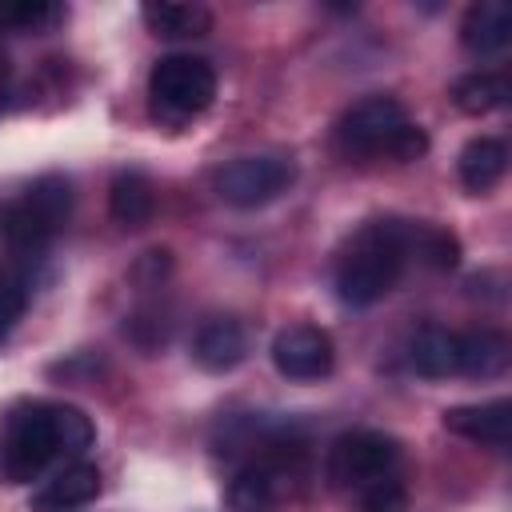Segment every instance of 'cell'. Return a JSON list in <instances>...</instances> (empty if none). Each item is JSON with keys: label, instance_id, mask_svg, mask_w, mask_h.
I'll list each match as a JSON object with an SVG mask.
<instances>
[{"label": "cell", "instance_id": "cell-1", "mask_svg": "<svg viewBox=\"0 0 512 512\" xmlns=\"http://www.w3.org/2000/svg\"><path fill=\"white\" fill-rule=\"evenodd\" d=\"M92 440L96 428L76 404L32 400L8 412L0 468L12 484H28L56 460H80L92 448Z\"/></svg>", "mask_w": 512, "mask_h": 512}, {"label": "cell", "instance_id": "cell-2", "mask_svg": "<svg viewBox=\"0 0 512 512\" xmlns=\"http://www.w3.org/2000/svg\"><path fill=\"white\" fill-rule=\"evenodd\" d=\"M408 260V224L404 220H376L356 232L336 264V292L352 308H368L392 292Z\"/></svg>", "mask_w": 512, "mask_h": 512}, {"label": "cell", "instance_id": "cell-3", "mask_svg": "<svg viewBox=\"0 0 512 512\" xmlns=\"http://www.w3.org/2000/svg\"><path fill=\"white\" fill-rule=\"evenodd\" d=\"M336 148L352 160L388 156L396 164H412L428 152V136L420 124L408 120V112L396 96H368L340 116Z\"/></svg>", "mask_w": 512, "mask_h": 512}, {"label": "cell", "instance_id": "cell-4", "mask_svg": "<svg viewBox=\"0 0 512 512\" xmlns=\"http://www.w3.org/2000/svg\"><path fill=\"white\" fill-rule=\"evenodd\" d=\"M72 212V188L64 176H40L32 188H24L20 200H12L4 212H0V236L4 244L28 260L36 252H44V244L64 228Z\"/></svg>", "mask_w": 512, "mask_h": 512}, {"label": "cell", "instance_id": "cell-5", "mask_svg": "<svg viewBox=\"0 0 512 512\" xmlns=\"http://www.w3.org/2000/svg\"><path fill=\"white\" fill-rule=\"evenodd\" d=\"M216 96V72L200 56H160L148 72V100L160 124H184L200 116Z\"/></svg>", "mask_w": 512, "mask_h": 512}, {"label": "cell", "instance_id": "cell-6", "mask_svg": "<svg viewBox=\"0 0 512 512\" xmlns=\"http://www.w3.org/2000/svg\"><path fill=\"white\" fill-rule=\"evenodd\" d=\"M292 180H296V160L284 152L236 156L212 176L216 196L232 208H264L276 196H284L292 188Z\"/></svg>", "mask_w": 512, "mask_h": 512}, {"label": "cell", "instance_id": "cell-7", "mask_svg": "<svg viewBox=\"0 0 512 512\" xmlns=\"http://www.w3.org/2000/svg\"><path fill=\"white\" fill-rule=\"evenodd\" d=\"M396 464H400V444L372 428L344 432L328 448V480L348 492H360L364 484H372L380 476H392Z\"/></svg>", "mask_w": 512, "mask_h": 512}, {"label": "cell", "instance_id": "cell-8", "mask_svg": "<svg viewBox=\"0 0 512 512\" xmlns=\"http://www.w3.org/2000/svg\"><path fill=\"white\" fill-rule=\"evenodd\" d=\"M272 364L280 376L288 380H324L336 364V348L332 336L316 324H292L284 332H276L272 340Z\"/></svg>", "mask_w": 512, "mask_h": 512}, {"label": "cell", "instance_id": "cell-9", "mask_svg": "<svg viewBox=\"0 0 512 512\" xmlns=\"http://www.w3.org/2000/svg\"><path fill=\"white\" fill-rule=\"evenodd\" d=\"M96 492H100V472H96V464L72 460V464H64L52 480H44V484L32 492L28 508H32V512H76V508L92 504Z\"/></svg>", "mask_w": 512, "mask_h": 512}, {"label": "cell", "instance_id": "cell-10", "mask_svg": "<svg viewBox=\"0 0 512 512\" xmlns=\"http://www.w3.org/2000/svg\"><path fill=\"white\" fill-rule=\"evenodd\" d=\"M444 428L476 440V444H492L504 448L512 440V404L508 400H488V404H456L444 412Z\"/></svg>", "mask_w": 512, "mask_h": 512}, {"label": "cell", "instance_id": "cell-11", "mask_svg": "<svg viewBox=\"0 0 512 512\" xmlns=\"http://www.w3.org/2000/svg\"><path fill=\"white\" fill-rule=\"evenodd\" d=\"M460 40L472 56H496L512 40V8L504 0H480L468 4L460 20Z\"/></svg>", "mask_w": 512, "mask_h": 512}, {"label": "cell", "instance_id": "cell-12", "mask_svg": "<svg viewBox=\"0 0 512 512\" xmlns=\"http://www.w3.org/2000/svg\"><path fill=\"white\" fill-rule=\"evenodd\" d=\"M192 356H196V364H200L204 372H232V368L248 356L244 324L232 320V316H216V320H208V324L196 332Z\"/></svg>", "mask_w": 512, "mask_h": 512}, {"label": "cell", "instance_id": "cell-13", "mask_svg": "<svg viewBox=\"0 0 512 512\" xmlns=\"http://www.w3.org/2000/svg\"><path fill=\"white\" fill-rule=\"evenodd\" d=\"M408 364L424 380L460 376V332L448 328H420L408 344Z\"/></svg>", "mask_w": 512, "mask_h": 512}, {"label": "cell", "instance_id": "cell-14", "mask_svg": "<svg viewBox=\"0 0 512 512\" xmlns=\"http://www.w3.org/2000/svg\"><path fill=\"white\" fill-rule=\"evenodd\" d=\"M508 360H512V344L504 332H496V328L460 332V376L492 380V376L508 372Z\"/></svg>", "mask_w": 512, "mask_h": 512}, {"label": "cell", "instance_id": "cell-15", "mask_svg": "<svg viewBox=\"0 0 512 512\" xmlns=\"http://www.w3.org/2000/svg\"><path fill=\"white\" fill-rule=\"evenodd\" d=\"M152 208H156V192H152V180L136 168L120 172L108 188V212L116 224L124 228H144L152 220Z\"/></svg>", "mask_w": 512, "mask_h": 512}, {"label": "cell", "instance_id": "cell-16", "mask_svg": "<svg viewBox=\"0 0 512 512\" xmlns=\"http://www.w3.org/2000/svg\"><path fill=\"white\" fill-rule=\"evenodd\" d=\"M144 24L152 36H164V40H196L212 28V12L200 8V4H172V0H160V4H144L140 8Z\"/></svg>", "mask_w": 512, "mask_h": 512}, {"label": "cell", "instance_id": "cell-17", "mask_svg": "<svg viewBox=\"0 0 512 512\" xmlns=\"http://www.w3.org/2000/svg\"><path fill=\"white\" fill-rule=\"evenodd\" d=\"M456 168H460V180H464L468 192H488L508 168V148L492 136H476L460 148Z\"/></svg>", "mask_w": 512, "mask_h": 512}, {"label": "cell", "instance_id": "cell-18", "mask_svg": "<svg viewBox=\"0 0 512 512\" xmlns=\"http://www.w3.org/2000/svg\"><path fill=\"white\" fill-rule=\"evenodd\" d=\"M504 100H508V80L504 76H492V72H472V76H460L452 84V104L464 116H488Z\"/></svg>", "mask_w": 512, "mask_h": 512}, {"label": "cell", "instance_id": "cell-19", "mask_svg": "<svg viewBox=\"0 0 512 512\" xmlns=\"http://www.w3.org/2000/svg\"><path fill=\"white\" fill-rule=\"evenodd\" d=\"M28 300H32V272L16 256L12 264H0V340L16 328V320L24 316Z\"/></svg>", "mask_w": 512, "mask_h": 512}, {"label": "cell", "instance_id": "cell-20", "mask_svg": "<svg viewBox=\"0 0 512 512\" xmlns=\"http://www.w3.org/2000/svg\"><path fill=\"white\" fill-rule=\"evenodd\" d=\"M420 256L428 268H456L460 260V240L444 228L432 224H408V256Z\"/></svg>", "mask_w": 512, "mask_h": 512}, {"label": "cell", "instance_id": "cell-21", "mask_svg": "<svg viewBox=\"0 0 512 512\" xmlns=\"http://www.w3.org/2000/svg\"><path fill=\"white\" fill-rule=\"evenodd\" d=\"M60 16H64V8L60 4H48V0H12V4H0V24L4 28H16V32H48Z\"/></svg>", "mask_w": 512, "mask_h": 512}, {"label": "cell", "instance_id": "cell-22", "mask_svg": "<svg viewBox=\"0 0 512 512\" xmlns=\"http://www.w3.org/2000/svg\"><path fill=\"white\" fill-rule=\"evenodd\" d=\"M352 496H356V512H404L408 508V488H404V480L396 472L364 484Z\"/></svg>", "mask_w": 512, "mask_h": 512}, {"label": "cell", "instance_id": "cell-23", "mask_svg": "<svg viewBox=\"0 0 512 512\" xmlns=\"http://www.w3.org/2000/svg\"><path fill=\"white\" fill-rule=\"evenodd\" d=\"M0 80H4V52H0Z\"/></svg>", "mask_w": 512, "mask_h": 512}]
</instances>
